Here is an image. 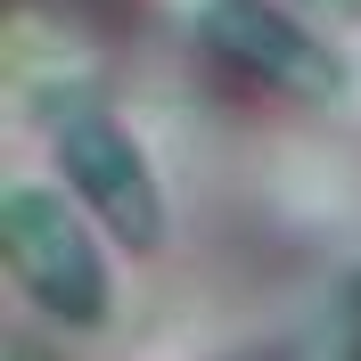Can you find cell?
<instances>
[{"mask_svg": "<svg viewBox=\"0 0 361 361\" xmlns=\"http://www.w3.org/2000/svg\"><path fill=\"white\" fill-rule=\"evenodd\" d=\"M0 255H8V279H17L58 329H99V320H107V304H115L107 255L90 238L82 205H66L58 189L17 180V189L0 197Z\"/></svg>", "mask_w": 361, "mask_h": 361, "instance_id": "1", "label": "cell"}, {"mask_svg": "<svg viewBox=\"0 0 361 361\" xmlns=\"http://www.w3.org/2000/svg\"><path fill=\"white\" fill-rule=\"evenodd\" d=\"M49 148H58V173H66V197L82 205L99 230H115L123 247H164V189L157 164L107 107H58L49 123Z\"/></svg>", "mask_w": 361, "mask_h": 361, "instance_id": "2", "label": "cell"}, {"mask_svg": "<svg viewBox=\"0 0 361 361\" xmlns=\"http://www.w3.org/2000/svg\"><path fill=\"white\" fill-rule=\"evenodd\" d=\"M197 42L222 66H247L263 82L295 90V99H337L345 90V58L295 8H279V0H205L197 8Z\"/></svg>", "mask_w": 361, "mask_h": 361, "instance_id": "3", "label": "cell"}, {"mask_svg": "<svg viewBox=\"0 0 361 361\" xmlns=\"http://www.w3.org/2000/svg\"><path fill=\"white\" fill-rule=\"evenodd\" d=\"M279 8H304V17H329V8H337L345 25H361V0H279Z\"/></svg>", "mask_w": 361, "mask_h": 361, "instance_id": "4", "label": "cell"}]
</instances>
